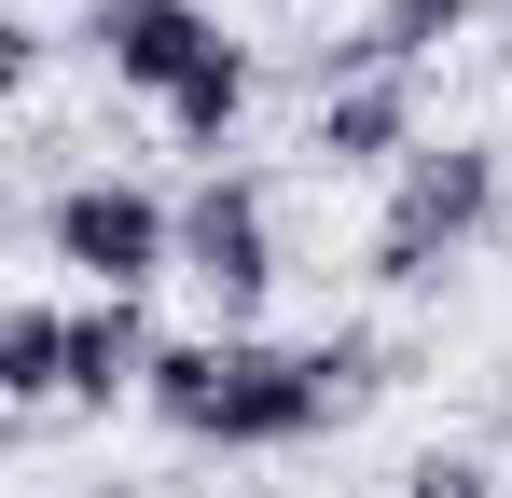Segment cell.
I'll use <instances>...</instances> for the list:
<instances>
[{"label":"cell","mask_w":512,"mask_h":498,"mask_svg":"<svg viewBox=\"0 0 512 498\" xmlns=\"http://www.w3.org/2000/svg\"><path fill=\"white\" fill-rule=\"evenodd\" d=\"M153 415L208 457H277L333 429V374L319 346H277V332H180L153 360Z\"/></svg>","instance_id":"cell-1"},{"label":"cell","mask_w":512,"mask_h":498,"mask_svg":"<svg viewBox=\"0 0 512 498\" xmlns=\"http://www.w3.org/2000/svg\"><path fill=\"white\" fill-rule=\"evenodd\" d=\"M485 222H499V139H416L388 166V208H374L360 263H374V291H443L485 249Z\"/></svg>","instance_id":"cell-2"},{"label":"cell","mask_w":512,"mask_h":498,"mask_svg":"<svg viewBox=\"0 0 512 498\" xmlns=\"http://www.w3.org/2000/svg\"><path fill=\"white\" fill-rule=\"evenodd\" d=\"M42 249L84 277V291H153L180 263V208L153 180H125V166H97V180H56L42 194Z\"/></svg>","instance_id":"cell-3"},{"label":"cell","mask_w":512,"mask_h":498,"mask_svg":"<svg viewBox=\"0 0 512 498\" xmlns=\"http://www.w3.org/2000/svg\"><path fill=\"white\" fill-rule=\"evenodd\" d=\"M180 277L208 291V332H263V291H277V194L250 166H208L180 194Z\"/></svg>","instance_id":"cell-4"},{"label":"cell","mask_w":512,"mask_h":498,"mask_svg":"<svg viewBox=\"0 0 512 498\" xmlns=\"http://www.w3.org/2000/svg\"><path fill=\"white\" fill-rule=\"evenodd\" d=\"M84 42H97V70L125 97H153V111H180L222 70V14L208 0H84Z\"/></svg>","instance_id":"cell-5"},{"label":"cell","mask_w":512,"mask_h":498,"mask_svg":"<svg viewBox=\"0 0 512 498\" xmlns=\"http://www.w3.org/2000/svg\"><path fill=\"white\" fill-rule=\"evenodd\" d=\"M416 70H333L319 97H305V166L319 180H360V166H402L416 153Z\"/></svg>","instance_id":"cell-6"},{"label":"cell","mask_w":512,"mask_h":498,"mask_svg":"<svg viewBox=\"0 0 512 498\" xmlns=\"http://www.w3.org/2000/svg\"><path fill=\"white\" fill-rule=\"evenodd\" d=\"M153 360H167L153 291H84V305H70V402H84V415L153 402Z\"/></svg>","instance_id":"cell-7"},{"label":"cell","mask_w":512,"mask_h":498,"mask_svg":"<svg viewBox=\"0 0 512 498\" xmlns=\"http://www.w3.org/2000/svg\"><path fill=\"white\" fill-rule=\"evenodd\" d=\"M457 28H471V0H374L346 42H319V83H333V70H416L429 83V56H443Z\"/></svg>","instance_id":"cell-8"},{"label":"cell","mask_w":512,"mask_h":498,"mask_svg":"<svg viewBox=\"0 0 512 498\" xmlns=\"http://www.w3.org/2000/svg\"><path fill=\"white\" fill-rule=\"evenodd\" d=\"M0 402H70V305H0Z\"/></svg>","instance_id":"cell-9"},{"label":"cell","mask_w":512,"mask_h":498,"mask_svg":"<svg viewBox=\"0 0 512 498\" xmlns=\"http://www.w3.org/2000/svg\"><path fill=\"white\" fill-rule=\"evenodd\" d=\"M402 498H499V471H485V457H416Z\"/></svg>","instance_id":"cell-10"},{"label":"cell","mask_w":512,"mask_h":498,"mask_svg":"<svg viewBox=\"0 0 512 498\" xmlns=\"http://www.w3.org/2000/svg\"><path fill=\"white\" fill-rule=\"evenodd\" d=\"M499 70H512V14H499Z\"/></svg>","instance_id":"cell-11"},{"label":"cell","mask_w":512,"mask_h":498,"mask_svg":"<svg viewBox=\"0 0 512 498\" xmlns=\"http://www.w3.org/2000/svg\"><path fill=\"white\" fill-rule=\"evenodd\" d=\"M97 498H139V485H97Z\"/></svg>","instance_id":"cell-12"}]
</instances>
